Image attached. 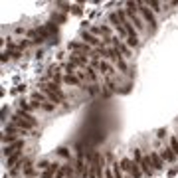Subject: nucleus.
I'll use <instances>...</instances> for the list:
<instances>
[{"instance_id": "obj_25", "label": "nucleus", "mask_w": 178, "mask_h": 178, "mask_svg": "<svg viewBox=\"0 0 178 178\" xmlns=\"http://www.w3.org/2000/svg\"><path fill=\"white\" fill-rule=\"evenodd\" d=\"M156 141H166V129H156Z\"/></svg>"}, {"instance_id": "obj_11", "label": "nucleus", "mask_w": 178, "mask_h": 178, "mask_svg": "<svg viewBox=\"0 0 178 178\" xmlns=\"http://www.w3.org/2000/svg\"><path fill=\"white\" fill-rule=\"evenodd\" d=\"M83 91L87 93L89 97H99V95H103V85H91V83H87V85H83Z\"/></svg>"}, {"instance_id": "obj_1", "label": "nucleus", "mask_w": 178, "mask_h": 178, "mask_svg": "<svg viewBox=\"0 0 178 178\" xmlns=\"http://www.w3.org/2000/svg\"><path fill=\"white\" fill-rule=\"evenodd\" d=\"M10 123H12L14 127H18L20 131H24V133H32L38 127V119L34 115H30V113L20 111V109L10 117Z\"/></svg>"}, {"instance_id": "obj_22", "label": "nucleus", "mask_w": 178, "mask_h": 178, "mask_svg": "<svg viewBox=\"0 0 178 178\" xmlns=\"http://www.w3.org/2000/svg\"><path fill=\"white\" fill-rule=\"evenodd\" d=\"M75 75H77V79H79L81 83L87 85V73H85V69H77V73H75Z\"/></svg>"}, {"instance_id": "obj_28", "label": "nucleus", "mask_w": 178, "mask_h": 178, "mask_svg": "<svg viewBox=\"0 0 178 178\" xmlns=\"http://www.w3.org/2000/svg\"><path fill=\"white\" fill-rule=\"evenodd\" d=\"M174 174H178V166H170V168H168V176H174Z\"/></svg>"}, {"instance_id": "obj_30", "label": "nucleus", "mask_w": 178, "mask_h": 178, "mask_svg": "<svg viewBox=\"0 0 178 178\" xmlns=\"http://www.w3.org/2000/svg\"><path fill=\"white\" fill-rule=\"evenodd\" d=\"M56 178H66V172H63L62 168H59V172H57V174H56Z\"/></svg>"}, {"instance_id": "obj_9", "label": "nucleus", "mask_w": 178, "mask_h": 178, "mask_svg": "<svg viewBox=\"0 0 178 178\" xmlns=\"http://www.w3.org/2000/svg\"><path fill=\"white\" fill-rule=\"evenodd\" d=\"M158 154H160V158H162L164 162H176V158H178V154L172 150L170 144H166V143H164L162 148H158Z\"/></svg>"}, {"instance_id": "obj_21", "label": "nucleus", "mask_w": 178, "mask_h": 178, "mask_svg": "<svg viewBox=\"0 0 178 178\" xmlns=\"http://www.w3.org/2000/svg\"><path fill=\"white\" fill-rule=\"evenodd\" d=\"M168 144L172 147V150L178 154V137H176V133L174 135H168Z\"/></svg>"}, {"instance_id": "obj_24", "label": "nucleus", "mask_w": 178, "mask_h": 178, "mask_svg": "<svg viewBox=\"0 0 178 178\" xmlns=\"http://www.w3.org/2000/svg\"><path fill=\"white\" fill-rule=\"evenodd\" d=\"M105 160H107V164H109V166L117 162V160H115V154H113L111 150H107V153H105Z\"/></svg>"}, {"instance_id": "obj_26", "label": "nucleus", "mask_w": 178, "mask_h": 178, "mask_svg": "<svg viewBox=\"0 0 178 178\" xmlns=\"http://www.w3.org/2000/svg\"><path fill=\"white\" fill-rule=\"evenodd\" d=\"M14 34L16 36H24V34H28V30H26V28H22V26H14Z\"/></svg>"}, {"instance_id": "obj_27", "label": "nucleus", "mask_w": 178, "mask_h": 178, "mask_svg": "<svg viewBox=\"0 0 178 178\" xmlns=\"http://www.w3.org/2000/svg\"><path fill=\"white\" fill-rule=\"evenodd\" d=\"M105 178H115V174H113V168H111V166H107V168H105Z\"/></svg>"}, {"instance_id": "obj_3", "label": "nucleus", "mask_w": 178, "mask_h": 178, "mask_svg": "<svg viewBox=\"0 0 178 178\" xmlns=\"http://www.w3.org/2000/svg\"><path fill=\"white\" fill-rule=\"evenodd\" d=\"M139 14H141V18L144 20V24H147V30L148 34H154L156 32V26H158V20H156V14L150 10L144 2H139Z\"/></svg>"}, {"instance_id": "obj_31", "label": "nucleus", "mask_w": 178, "mask_h": 178, "mask_svg": "<svg viewBox=\"0 0 178 178\" xmlns=\"http://www.w3.org/2000/svg\"><path fill=\"white\" fill-rule=\"evenodd\" d=\"M4 178H8V176H4Z\"/></svg>"}, {"instance_id": "obj_7", "label": "nucleus", "mask_w": 178, "mask_h": 178, "mask_svg": "<svg viewBox=\"0 0 178 178\" xmlns=\"http://www.w3.org/2000/svg\"><path fill=\"white\" fill-rule=\"evenodd\" d=\"M79 40H81V42H85L87 46H91L93 50H99V48L103 46V42H101L97 36H93L89 30H81V32H79Z\"/></svg>"}, {"instance_id": "obj_18", "label": "nucleus", "mask_w": 178, "mask_h": 178, "mask_svg": "<svg viewBox=\"0 0 178 178\" xmlns=\"http://www.w3.org/2000/svg\"><path fill=\"white\" fill-rule=\"evenodd\" d=\"M125 44L129 46V48H131V50H137V48L139 46H141V38H127V40H125Z\"/></svg>"}, {"instance_id": "obj_15", "label": "nucleus", "mask_w": 178, "mask_h": 178, "mask_svg": "<svg viewBox=\"0 0 178 178\" xmlns=\"http://www.w3.org/2000/svg\"><path fill=\"white\" fill-rule=\"evenodd\" d=\"M133 164H135V160H133V158H129V156H121V158H119V166H121L123 172H125V174H129V176H131V168H133Z\"/></svg>"}, {"instance_id": "obj_20", "label": "nucleus", "mask_w": 178, "mask_h": 178, "mask_svg": "<svg viewBox=\"0 0 178 178\" xmlns=\"http://www.w3.org/2000/svg\"><path fill=\"white\" fill-rule=\"evenodd\" d=\"M111 168H113V174H115V178H125V172H123V168L119 166V160L115 164H111Z\"/></svg>"}, {"instance_id": "obj_6", "label": "nucleus", "mask_w": 178, "mask_h": 178, "mask_svg": "<svg viewBox=\"0 0 178 178\" xmlns=\"http://www.w3.org/2000/svg\"><path fill=\"white\" fill-rule=\"evenodd\" d=\"M67 50H69V53H83V56H93V48L91 46H87L85 42H81V40H71V42H67Z\"/></svg>"}, {"instance_id": "obj_19", "label": "nucleus", "mask_w": 178, "mask_h": 178, "mask_svg": "<svg viewBox=\"0 0 178 178\" xmlns=\"http://www.w3.org/2000/svg\"><path fill=\"white\" fill-rule=\"evenodd\" d=\"M50 164H52V160H48V158H42V160H38V162H36V168L44 172V170H48V168H50Z\"/></svg>"}, {"instance_id": "obj_13", "label": "nucleus", "mask_w": 178, "mask_h": 178, "mask_svg": "<svg viewBox=\"0 0 178 178\" xmlns=\"http://www.w3.org/2000/svg\"><path fill=\"white\" fill-rule=\"evenodd\" d=\"M85 73H87V83H91V85H97L99 83V79H101V75H99V71L97 69H93V67H85Z\"/></svg>"}, {"instance_id": "obj_10", "label": "nucleus", "mask_w": 178, "mask_h": 178, "mask_svg": "<svg viewBox=\"0 0 178 178\" xmlns=\"http://www.w3.org/2000/svg\"><path fill=\"white\" fill-rule=\"evenodd\" d=\"M148 154H150V162H153V168H154V172L162 170V168H164V160L160 158L158 150H148Z\"/></svg>"}, {"instance_id": "obj_16", "label": "nucleus", "mask_w": 178, "mask_h": 178, "mask_svg": "<svg viewBox=\"0 0 178 178\" xmlns=\"http://www.w3.org/2000/svg\"><path fill=\"white\" fill-rule=\"evenodd\" d=\"M144 4H147V6L153 10L154 14H158V12H162V10H164V2H156V0H147Z\"/></svg>"}, {"instance_id": "obj_29", "label": "nucleus", "mask_w": 178, "mask_h": 178, "mask_svg": "<svg viewBox=\"0 0 178 178\" xmlns=\"http://www.w3.org/2000/svg\"><path fill=\"white\" fill-rule=\"evenodd\" d=\"M71 8H73V10H71V12H73V14H77V16H79V14H81V6H71Z\"/></svg>"}, {"instance_id": "obj_23", "label": "nucleus", "mask_w": 178, "mask_h": 178, "mask_svg": "<svg viewBox=\"0 0 178 178\" xmlns=\"http://www.w3.org/2000/svg\"><path fill=\"white\" fill-rule=\"evenodd\" d=\"M56 109H57V105H53V103H44L42 105V111L44 113H53Z\"/></svg>"}, {"instance_id": "obj_17", "label": "nucleus", "mask_w": 178, "mask_h": 178, "mask_svg": "<svg viewBox=\"0 0 178 178\" xmlns=\"http://www.w3.org/2000/svg\"><path fill=\"white\" fill-rule=\"evenodd\" d=\"M56 154L59 156V158H63L67 162V160H71V150H69L67 147H59L57 150H56Z\"/></svg>"}, {"instance_id": "obj_8", "label": "nucleus", "mask_w": 178, "mask_h": 178, "mask_svg": "<svg viewBox=\"0 0 178 178\" xmlns=\"http://www.w3.org/2000/svg\"><path fill=\"white\" fill-rule=\"evenodd\" d=\"M67 62H71L77 69H85V67H89V56H83V53H69Z\"/></svg>"}, {"instance_id": "obj_2", "label": "nucleus", "mask_w": 178, "mask_h": 178, "mask_svg": "<svg viewBox=\"0 0 178 178\" xmlns=\"http://www.w3.org/2000/svg\"><path fill=\"white\" fill-rule=\"evenodd\" d=\"M125 14L129 18V22L135 26V30L139 32V36H144L148 34L147 30V24H144V20L141 18V14H139V2H125Z\"/></svg>"}, {"instance_id": "obj_12", "label": "nucleus", "mask_w": 178, "mask_h": 178, "mask_svg": "<svg viewBox=\"0 0 178 178\" xmlns=\"http://www.w3.org/2000/svg\"><path fill=\"white\" fill-rule=\"evenodd\" d=\"M62 85H66V87H81L83 89V83L77 79V75H66V73H63Z\"/></svg>"}, {"instance_id": "obj_4", "label": "nucleus", "mask_w": 178, "mask_h": 178, "mask_svg": "<svg viewBox=\"0 0 178 178\" xmlns=\"http://www.w3.org/2000/svg\"><path fill=\"white\" fill-rule=\"evenodd\" d=\"M133 160L141 166V170H143L144 176H153L154 174L153 162H150V154H143L141 148H133Z\"/></svg>"}, {"instance_id": "obj_14", "label": "nucleus", "mask_w": 178, "mask_h": 178, "mask_svg": "<svg viewBox=\"0 0 178 178\" xmlns=\"http://www.w3.org/2000/svg\"><path fill=\"white\" fill-rule=\"evenodd\" d=\"M18 109H20V111H24V113H30V115H34V111H38V107L32 103V101L20 99V101H18Z\"/></svg>"}, {"instance_id": "obj_5", "label": "nucleus", "mask_w": 178, "mask_h": 178, "mask_svg": "<svg viewBox=\"0 0 178 178\" xmlns=\"http://www.w3.org/2000/svg\"><path fill=\"white\" fill-rule=\"evenodd\" d=\"M38 89H40L42 93H46V95H57L63 103L67 101V93L62 89V85H57V83H53V81H46V79H44V81L38 85Z\"/></svg>"}]
</instances>
